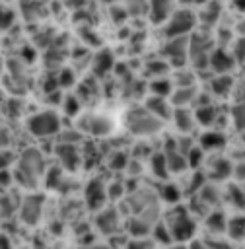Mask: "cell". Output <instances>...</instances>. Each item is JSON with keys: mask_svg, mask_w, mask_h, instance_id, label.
Instances as JSON below:
<instances>
[{"mask_svg": "<svg viewBox=\"0 0 245 249\" xmlns=\"http://www.w3.org/2000/svg\"><path fill=\"white\" fill-rule=\"evenodd\" d=\"M47 171V160L45 154L39 148H25L16 161L14 169V181L23 189H35L39 181L45 177Z\"/></svg>", "mask_w": 245, "mask_h": 249, "instance_id": "cell-1", "label": "cell"}, {"mask_svg": "<svg viewBox=\"0 0 245 249\" xmlns=\"http://www.w3.org/2000/svg\"><path fill=\"white\" fill-rule=\"evenodd\" d=\"M128 154L124 150H115L109 154V160H107V165L111 171H124L126 169V163H128Z\"/></svg>", "mask_w": 245, "mask_h": 249, "instance_id": "cell-38", "label": "cell"}, {"mask_svg": "<svg viewBox=\"0 0 245 249\" xmlns=\"http://www.w3.org/2000/svg\"><path fill=\"white\" fill-rule=\"evenodd\" d=\"M235 58L229 53V49H222V47H214L208 53V70L212 76L218 74H231L235 68Z\"/></svg>", "mask_w": 245, "mask_h": 249, "instance_id": "cell-12", "label": "cell"}, {"mask_svg": "<svg viewBox=\"0 0 245 249\" xmlns=\"http://www.w3.org/2000/svg\"><path fill=\"white\" fill-rule=\"evenodd\" d=\"M233 31H235L237 35H245V16H243L235 25H233Z\"/></svg>", "mask_w": 245, "mask_h": 249, "instance_id": "cell-51", "label": "cell"}, {"mask_svg": "<svg viewBox=\"0 0 245 249\" xmlns=\"http://www.w3.org/2000/svg\"><path fill=\"white\" fill-rule=\"evenodd\" d=\"M25 128L29 130L31 136L37 138H49V136H56L62 130V123H60V115L54 109H43L37 113H31L25 121Z\"/></svg>", "mask_w": 245, "mask_h": 249, "instance_id": "cell-4", "label": "cell"}, {"mask_svg": "<svg viewBox=\"0 0 245 249\" xmlns=\"http://www.w3.org/2000/svg\"><path fill=\"white\" fill-rule=\"evenodd\" d=\"M144 107L154 115L158 117L159 121L163 123H169L171 115H173V105L169 101V97H161V95H150L144 99Z\"/></svg>", "mask_w": 245, "mask_h": 249, "instance_id": "cell-18", "label": "cell"}, {"mask_svg": "<svg viewBox=\"0 0 245 249\" xmlns=\"http://www.w3.org/2000/svg\"><path fill=\"white\" fill-rule=\"evenodd\" d=\"M150 237L154 239L156 245H171L173 243V237H171V231L167 228V224L163 220H158L154 226H152V231H150Z\"/></svg>", "mask_w": 245, "mask_h": 249, "instance_id": "cell-30", "label": "cell"}, {"mask_svg": "<svg viewBox=\"0 0 245 249\" xmlns=\"http://www.w3.org/2000/svg\"><path fill=\"white\" fill-rule=\"evenodd\" d=\"M229 119L235 130H245V101H235V105L229 109Z\"/></svg>", "mask_w": 245, "mask_h": 249, "instance_id": "cell-36", "label": "cell"}, {"mask_svg": "<svg viewBox=\"0 0 245 249\" xmlns=\"http://www.w3.org/2000/svg\"><path fill=\"white\" fill-rule=\"evenodd\" d=\"M202 241L206 243V247H208V249H233V247H231V243H229V241L220 239V235H210V237H204Z\"/></svg>", "mask_w": 245, "mask_h": 249, "instance_id": "cell-46", "label": "cell"}, {"mask_svg": "<svg viewBox=\"0 0 245 249\" xmlns=\"http://www.w3.org/2000/svg\"><path fill=\"white\" fill-rule=\"evenodd\" d=\"M146 4L148 0H122V6L128 16H140L142 12H146Z\"/></svg>", "mask_w": 245, "mask_h": 249, "instance_id": "cell-45", "label": "cell"}, {"mask_svg": "<svg viewBox=\"0 0 245 249\" xmlns=\"http://www.w3.org/2000/svg\"><path fill=\"white\" fill-rule=\"evenodd\" d=\"M78 130L82 128L86 134L93 136V138H107L113 134L115 130V119L103 111H91L86 115H78Z\"/></svg>", "mask_w": 245, "mask_h": 249, "instance_id": "cell-5", "label": "cell"}, {"mask_svg": "<svg viewBox=\"0 0 245 249\" xmlns=\"http://www.w3.org/2000/svg\"><path fill=\"white\" fill-rule=\"evenodd\" d=\"M124 249H156V243L150 235L146 237H130L126 241V247Z\"/></svg>", "mask_w": 245, "mask_h": 249, "instance_id": "cell-44", "label": "cell"}, {"mask_svg": "<svg viewBox=\"0 0 245 249\" xmlns=\"http://www.w3.org/2000/svg\"><path fill=\"white\" fill-rule=\"evenodd\" d=\"M187 163H189V169H200L202 165H204V161H206V152L198 146V144H194L189 152H187Z\"/></svg>", "mask_w": 245, "mask_h": 249, "instance_id": "cell-37", "label": "cell"}, {"mask_svg": "<svg viewBox=\"0 0 245 249\" xmlns=\"http://www.w3.org/2000/svg\"><path fill=\"white\" fill-rule=\"evenodd\" d=\"M226 235L229 241H245V212H239L235 216H228Z\"/></svg>", "mask_w": 245, "mask_h": 249, "instance_id": "cell-24", "label": "cell"}, {"mask_svg": "<svg viewBox=\"0 0 245 249\" xmlns=\"http://www.w3.org/2000/svg\"><path fill=\"white\" fill-rule=\"evenodd\" d=\"M171 82H173V88H187V86H194L196 84V72L192 68H189L187 64L185 66H179L173 70L171 74Z\"/></svg>", "mask_w": 245, "mask_h": 249, "instance_id": "cell-27", "label": "cell"}, {"mask_svg": "<svg viewBox=\"0 0 245 249\" xmlns=\"http://www.w3.org/2000/svg\"><path fill=\"white\" fill-rule=\"evenodd\" d=\"M163 222L167 224L173 241L187 243V241L194 239V235H196V220L189 212V208H185V206L175 204L169 210V214L163 218Z\"/></svg>", "mask_w": 245, "mask_h": 249, "instance_id": "cell-3", "label": "cell"}, {"mask_svg": "<svg viewBox=\"0 0 245 249\" xmlns=\"http://www.w3.org/2000/svg\"><path fill=\"white\" fill-rule=\"evenodd\" d=\"M192 196H196L206 208H218V204H220V200L224 198V193H222V189L218 187V183H204L202 187H200V191L196 193V195H192Z\"/></svg>", "mask_w": 245, "mask_h": 249, "instance_id": "cell-20", "label": "cell"}, {"mask_svg": "<svg viewBox=\"0 0 245 249\" xmlns=\"http://www.w3.org/2000/svg\"><path fill=\"white\" fill-rule=\"evenodd\" d=\"M196 144L204 150V152H220L228 146V136L226 132L218 130V128H204V132L198 134Z\"/></svg>", "mask_w": 245, "mask_h": 249, "instance_id": "cell-17", "label": "cell"}, {"mask_svg": "<svg viewBox=\"0 0 245 249\" xmlns=\"http://www.w3.org/2000/svg\"><path fill=\"white\" fill-rule=\"evenodd\" d=\"M194 27H196V12L187 6H181V8H175L169 19L163 23V35L165 39L185 37V35H191Z\"/></svg>", "mask_w": 245, "mask_h": 249, "instance_id": "cell-6", "label": "cell"}, {"mask_svg": "<svg viewBox=\"0 0 245 249\" xmlns=\"http://www.w3.org/2000/svg\"><path fill=\"white\" fill-rule=\"evenodd\" d=\"M161 53H163L165 60L171 64V68L185 66L187 60H189V35L165 39Z\"/></svg>", "mask_w": 245, "mask_h": 249, "instance_id": "cell-7", "label": "cell"}, {"mask_svg": "<svg viewBox=\"0 0 245 249\" xmlns=\"http://www.w3.org/2000/svg\"><path fill=\"white\" fill-rule=\"evenodd\" d=\"M189 249H208L206 243L202 239H191L189 241Z\"/></svg>", "mask_w": 245, "mask_h": 249, "instance_id": "cell-52", "label": "cell"}, {"mask_svg": "<svg viewBox=\"0 0 245 249\" xmlns=\"http://www.w3.org/2000/svg\"><path fill=\"white\" fill-rule=\"evenodd\" d=\"M146 76L150 78V80H154V78H165V76H169V72H171V64L165 60V58H159V60H150V62H146Z\"/></svg>", "mask_w": 245, "mask_h": 249, "instance_id": "cell-32", "label": "cell"}, {"mask_svg": "<svg viewBox=\"0 0 245 249\" xmlns=\"http://www.w3.org/2000/svg\"><path fill=\"white\" fill-rule=\"evenodd\" d=\"M18 208H19V200H16L12 195H4V196H0V216H2L4 220L12 218L14 212H16Z\"/></svg>", "mask_w": 245, "mask_h": 249, "instance_id": "cell-41", "label": "cell"}, {"mask_svg": "<svg viewBox=\"0 0 245 249\" xmlns=\"http://www.w3.org/2000/svg\"><path fill=\"white\" fill-rule=\"evenodd\" d=\"M150 171L156 179L159 181H167L171 175H169V169H167V161H165V156L163 152H154L150 156Z\"/></svg>", "mask_w": 245, "mask_h": 249, "instance_id": "cell-29", "label": "cell"}, {"mask_svg": "<svg viewBox=\"0 0 245 249\" xmlns=\"http://www.w3.org/2000/svg\"><path fill=\"white\" fill-rule=\"evenodd\" d=\"M196 91H198L196 86L173 88V91H171V95H169V101H171L173 107H189V105H192Z\"/></svg>", "mask_w": 245, "mask_h": 249, "instance_id": "cell-25", "label": "cell"}, {"mask_svg": "<svg viewBox=\"0 0 245 249\" xmlns=\"http://www.w3.org/2000/svg\"><path fill=\"white\" fill-rule=\"evenodd\" d=\"M103 4H107V6H113V4H119V2H122V0H101Z\"/></svg>", "mask_w": 245, "mask_h": 249, "instance_id": "cell-57", "label": "cell"}, {"mask_svg": "<svg viewBox=\"0 0 245 249\" xmlns=\"http://www.w3.org/2000/svg\"><path fill=\"white\" fill-rule=\"evenodd\" d=\"M124 196H126V183H124V181L115 179V181H109V183H107V200L119 202V200H122Z\"/></svg>", "mask_w": 245, "mask_h": 249, "instance_id": "cell-39", "label": "cell"}, {"mask_svg": "<svg viewBox=\"0 0 245 249\" xmlns=\"http://www.w3.org/2000/svg\"><path fill=\"white\" fill-rule=\"evenodd\" d=\"M115 66V56L109 49H101L93 58H91V72L97 78H105Z\"/></svg>", "mask_w": 245, "mask_h": 249, "instance_id": "cell-21", "label": "cell"}, {"mask_svg": "<svg viewBox=\"0 0 245 249\" xmlns=\"http://www.w3.org/2000/svg\"><path fill=\"white\" fill-rule=\"evenodd\" d=\"M56 82H58V88H60V89H68V88L76 86V84H78V78H76L74 68H70V66H60L58 72H56Z\"/></svg>", "mask_w": 245, "mask_h": 249, "instance_id": "cell-35", "label": "cell"}, {"mask_svg": "<svg viewBox=\"0 0 245 249\" xmlns=\"http://www.w3.org/2000/svg\"><path fill=\"white\" fill-rule=\"evenodd\" d=\"M121 218L122 214L119 212L117 206H103L95 212L93 224L97 231H101L103 235H113V233H119L121 230Z\"/></svg>", "mask_w": 245, "mask_h": 249, "instance_id": "cell-10", "label": "cell"}, {"mask_svg": "<svg viewBox=\"0 0 245 249\" xmlns=\"http://www.w3.org/2000/svg\"><path fill=\"white\" fill-rule=\"evenodd\" d=\"M54 156L58 160V165L66 171V173H76L84 160H82V150L78 148V144H70V142H58L54 146Z\"/></svg>", "mask_w": 245, "mask_h": 249, "instance_id": "cell-8", "label": "cell"}, {"mask_svg": "<svg viewBox=\"0 0 245 249\" xmlns=\"http://www.w3.org/2000/svg\"><path fill=\"white\" fill-rule=\"evenodd\" d=\"M206 179H210L212 183H226L231 179V173H233V161L226 156H218L214 154V158L206 160Z\"/></svg>", "mask_w": 245, "mask_h": 249, "instance_id": "cell-9", "label": "cell"}, {"mask_svg": "<svg viewBox=\"0 0 245 249\" xmlns=\"http://www.w3.org/2000/svg\"><path fill=\"white\" fill-rule=\"evenodd\" d=\"M16 23V12L8 8L4 2H0V31H8Z\"/></svg>", "mask_w": 245, "mask_h": 249, "instance_id": "cell-42", "label": "cell"}, {"mask_svg": "<svg viewBox=\"0 0 245 249\" xmlns=\"http://www.w3.org/2000/svg\"><path fill=\"white\" fill-rule=\"evenodd\" d=\"M0 76H2V62H0Z\"/></svg>", "mask_w": 245, "mask_h": 249, "instance_id": "cell-58", "label": "cell"}, {"mask_svg": "<svg viewBox=\"0 0 245 249\" xmlns=\"http://www.w3.org/2000/svg\"><path fill=\"white\" fill-rule=\"evenodd\" d=\"M43 12H45L43 0H21V14L27 19H31L35 16H43Z\"/></svg>", "mask_w": 245, "mask_h": 249, "instance_id": "cell-40", "label": "cell"}, {"mask_svg": "<svg viewBox=\"0 0 245 249\" xmlns=\"http://www.w3.org/2000/svg\"><path fill=\"white\" fill-rule=\"evenodd\" d=\"M169 123H173V128L179 134H192L194 128L198 126L194 121V113L189 107H173V115Z\"/></svg>", "mask_w": 245, "mask_h": 249, "instance_id": "cell-16", "label": "cell"}, {"mask_svg": "<svg viewBox=\"0 0 245 249\" xmlns=\"http://www.w3.org/2000/svg\"><path fill=\"white\" fill-rule=\"evenodd\" d=\"M175 0H148L146 16L152 25H163L175 10Z\"/></svg>", "mask_w": 245, "mask_h": 249, "instance_id": "cell-15", "label": "cell"}, {"mask_svg": "<svg viewBox=\"0 0 245 249\" xmlns=\"http://www.w3.org/2000/svg\"><path fill=\"white\" fill-rule=\"evenodd\" d=\"M183 196H185V195H183V189H181L177 183H171L169 179L161 183V187H159V198H161L163 202L175 206V204H179V200H181Z\"/></svg>", "mask_w": 245, "mask_h": 249, "instance_id": "cell-28", "label": "cell"}, {"mask_svg": "<svg viewBox=\"0 0 245 249\" xmlns=\"http://www.w3.org/2000/svg\"><path fill=\"white\" fill-rule=\"evenodd\" d=\"M222 14H224L222 2L220 0H210L208 4L198 8V12H196V25H202L206 31L212 29V27H218L220 21H222Z\"/></svg>", "mask_w": 245, "mask_h": 249, "instance_id": "cell-14", "label": "cell"}, {"mask_svg": "<svg viewBox=\"0 0 245 249\" xmlns=\"http://www.w3.org/2000/svg\"><path fill=\"white\" fill-rule=\"evenodd\" d=\"M233 8H237V12L245 14V0H233Z\"/></svg>", "mask_w": 245, "mask_h": 249, "instance_id": "cell-55", "label": "cell"}, {"mask_svg": "<svg viewBox=\"0 0 245 249\" xmlns=\"http://www.w3.org/2000/svg\"><path fill=\"white\" fill-rule=\"evenodd\" d=\"M233 39H235V31L231 27H224V25L216 27V33H214V45L216 47L228 49V47H231Z\"/></svg>", "mask_w": 245, "mask_h": 249, "instance_id": "cell-34", "label": "cell"}, {"mask_svg": "<svg viewBox=\"0 0 245 249\" xmlns=\"http://www.w3.org/2000/svg\"><path fill=\"white\" fill-rule=\"evenodd\" d=\"M0 249H14L12 243H10V239L6 235H0Z\"/></svg>", "mask_w": 245, "mask_h": 249, "instance_id": "cell-53", "label": "cell"}, {"mask_svg": "<svg viewBox=\"0 0 245 249\" xmlns=\"http://www.w3.org/2000/svg\"><path fill=\"white\" fill-rule=\"evenodd\" d=\"M122 124L136 138H152L163 130V121L154 117L144 105L126 109L124 117H122Z\"/></svg>", "mask_w": 245, "mask_h": 249, "instance_id": "cell-2", "label": "cell"}, {"mask_svg": "<svg viewBox=\"0 0 245 249\" xmlns=\"http://www.w3.org/2000/svg\"><path fill=\"white\" fill-rule=\"evenodd\" d=\"M43 202L41 195H27L19 202V220L25 226H35L43 216Z\"/></svg>", "mask_w": 245, "mask_h": 249, "instance_id": "cell-13", "label": "cell"}, {"mask_svg": "<svg viewBox=\"0 0 245 249\" xmlns=\"http://www.w3.org/2000/svg\"><path fill=\"white\" fill-rule=\"evenodd\" d=\"M231 177L237 181V183H245V160H237L233 163V173Z\"/></svg>", "mask_w": 245, "mask_h": 249, "instance_id": "cell-48", "label": "cell"}, {"mask_svg": "<svg viewBox=\"0 0 245 249\" xmlns=\"http://www.w3.org/2000/svg\"><path fill=\"white\" fill-rule=\"evenodd\" d=\"M229 53L233 54L237 64H245V35H237L229 47Z\"/></svg>", "mask_w": 245, "mask_h": 249, "instance_id": "cell-43", "label": "cell"}, {"mask_svg": "<svg viewBox=\"0 0 245 249\" xmlns=\"http://www.w3.org/2000/svg\"><path fill=\"white\" fill-rule=\"evenodd\" d=\"M233 86H235V80H233L231 74H218V76L210 78L208 93L218 97V99H228L233 93Z\"/></svg>", "mask_w": 245, "mask_h": 249, "instance_id": "cell-19", "label": "cell"}, {"mask_svg": "<svg viewBox=\"0 0 245 249\" xmlns=\"http://www.w3.org/2000/svg\"><path fill=\"white\" fill-rule=\"evenodd\" d=\"M80 249H111L109 245H103V243H89V245H84Z\"/></svg>", "mask_w": 245, "mask_h": 249, "instance_id": "cell-54", "label": "cell"}, {"mask_svg": "<svg viewBox=\"0 0 245 249\" xmlns=\"http://www.w3.org/2000/svg\"><path fill=\"white\" fill-rule=\"evenodd\" d=\"M224 198L231 204L233 210L245 212V189H243L239 183H229V185L226 187Z\"/></svg>", "mask_w": 245, "mask_h": 249, "instance_id": "cell-26", "label": "cell"}, {"mask_svg": "<svg viewBox=\"0 0 245 249\" xmlns=\"http://www.w3.org/2000/svg\"><path fill=\"white\" fill-rule=\"evenodd\" d=\"M60 107H62V111H64L66 117L76 119V117L82 113V99H80L78 95H74V93H68V95H64Z\"/></svg>", "mask_w": 245, "mask_h": 249, "instance_id": "cell-33", "label": "cell"}, {"mask_svg": "<svg viewBox=\"0 0 245 249\" xmlns=\"http://www.w3.org/2000/svg\"><path fill=\"white\" fill-rule=\"evenodd\" d=\"M62 4L72 12H80V10H86L91 4V0H62Z\"/></svg>", "mask_w": 245, "mask_h": 249, "instance_id": "cell-49", "label": "cell"}, {"mask_svg": "<svg viewBox=\"0 0 245 249\" xmlns=\"http://www.w3.org/2000/svg\"><path fill=\"white\" fill-rule=\"evenodd\" d=\"M84 202L89 210L97 212L107 202V183L101 177H91L84 189Z\"/></svg>", "mask_w": 245, "mask_h": 249, "instance_id": "cell-11", "label": "cell"}, {"mask_svg": "<svg viewBox=\"0 0 245 249\" xmlns=\"http://www.w3.org/2000/svg\"><path fill=\"white\" fill-rule=\"evenodd\" d=\"M192 113H194V121L198 126H204V128H212L218 119H220V111L216 109L214 103H206V105H198V107H192Z\"/></svg>", "mask_w": 245, "mask_h": 249, "instance_id": "cell-22", "label": "cell"}, {"mask_svg": "<svg viewBox=\"0 0 245 249\" xmlns=\"http://www.w3.org/2000/svg\"><path fill=\"white\" fill-rule=\"evenodd\" d=\"M191 6H196V8H200V6H204V4H208L210 0H187Z\"/></svg>", "mask_w": 245, "mask_h": 249, "instance_id": "cell-56", "label": "cell"}, {"mask_svg": "<svg viewBox=\"0 0 245 249\" xmlns=\"http://www.w3.org/2000/svg\"><path fill=\"white\" fill-rule=\"evenodd\" d=\"M204 226H206V230H208L210 235H222V233H226L228 214L224 210H220V208H212L204 216Z\"/></svg>", "mask_w": 245, "mask_h": 249, "instance_id": "cell-23", "label": "cell"}, {"mask_svg": "<svg viewBox=\"0 0 245 249\" xmlns=\"http://www.w3.org/2000/svg\"><path fill=\"white\" fill-rule=\"evenodd\" d=\"M16 161H18V156H16L14 152H10L8 148H6V150H0V169H8V167H12Z\"/></svg>", "mask_w": 245, "mask_h": 249, "instance_id": "cell-47", "label": "cell"}, {"mask_svg": "<svg viewBox=\"0 0 245 249\" xmlns=\"http://www.w3.org/2000/svg\"><path fill=\"white\" fill-rule=\"evenodd\" d=\"M173 91V82L171 78H154L148 82V93L150 95H161V97H169Z\"/></svg>", "mask_w": 245, "mask_h": 249, "instance_id": "cell-31", "label": "cell"}, {"mask_svg": "<svg viewBox=\"0 0 245 249\" xmlns=\"http://www.w3.org/2000/svg\"><path fill=\"white\" fill-rule=\"evenodd\" d=\"M10 144H12V134H10V130H8V128H0V150L10 148Z\"/></svg>", "mask_w": 245, "mask_h": 249, "instance_id": "cell-50", "label": "cell"}]
</instances>
